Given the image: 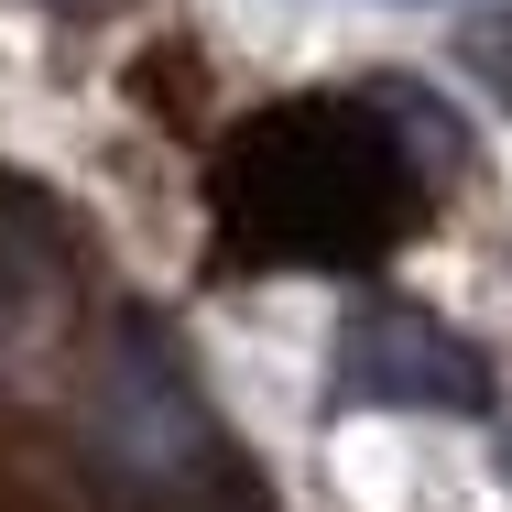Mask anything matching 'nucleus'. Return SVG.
Returning <instances> with one entry per match:
<instances>
[{
  "instance_id": "3",
  "label": "nucleus",
  "mask_w": 512,
  "mask_h": 512,
  "mask_svg": "<svg viewBox=\"0 0 512 512\" xmlns=\"http://www.w3.org/2000/svg\"><path fill=\"white\" fill-rule=\"evenodd\" d=\"M371 99H382V120L404 131V153L425 164V175H447V186L469 175V120H458L447 99H425L414 77H393V88H371Z\"/></svg>"
},
{
  "instance_id": "1",
  "label": "nucleus",
  "mask_w": 512,
  "mask_h": 512,
  "mask_svg": "<svg viewBox=\"0 0 512 512\" xmlns=\"http://www.w3.org/2000/svg\"><path fill=\"white\" fill-rule=\"evenodd\" d=\"M207 197L251 262H371L425 218L436 175L404 153L382 99H284L218 142Z\"/></svg>"
},
{
  "instance_id": "5",
  "label": "nucleus",
  "mask_w": 512,
  "mask_h": 512,
  "mask_svg": "<svg viewBox=\"0 0 512 512\" xmlns=\"http://www.w3.org/2000/svg\"><path fill=\"white\" fill-rule=\"evenodd\" d=\"M502 469H512V414H502Z\"/></svg>"
},
{
  "instance_id": "4",
  "label": "nucleus",
  "mask_w": 512,
  "mask_h": 512,
  "mask_svg": "<svg viewBox=\"0 0 512 512\" xmlns=\"http://www.w3.org/2000/svg\"><path fill=\"white\" fill-rule=\"evenodd\" d=\"M458 66H469L491 99H512V0H502V11H469V22H458Z\"/></svg>"
},
{
  "instance_id": "2",
  "label": "nucleus",
  "mask_w": 512,
  "mask_h": 512,
  "mask_svg": "<svg viewBox=\"0 0 512 512\" xmlns=\"http://www.w3.org/2000/svg\"><path fill=\"white\" fill-rule=\"evenodd\" d=\"M338 393L382 414H491V360L425 306H360L338 327Z\"/></svg>"
}]
</instances>
